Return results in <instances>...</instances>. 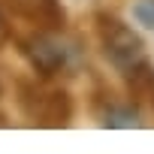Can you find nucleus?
<instances>
[{"instance_id": "1", "label": "nucleus", "mask_w": 154, "mask_h": 154, "mask_svg": "<svg viewBox=\"0 0 154 154\" xmlns=\"http://www.w3.org/2000/svg\"><path fill=\"white\" fill-rule=\"evenodd\" d=\"M18 48L30 63V69L45 82L57 75H72L85 60L82 45L63 36V30H33L30 36L18 39Z\"/></svg>"}, {"instance_id": "2", "label": "nucleus", "mask_w": 154, "mask_h": 154, "mask_svg": "<svg viewBox=\"0 0 154 154\" xmlns=\"http://www.w3.org/2000/svg\"><path fill=\"white\" fill-rule=\"evenodd\" d=\"M18 109L30 124L39 127H66L72 121V100L63 88H45L36 79H21L18 85Z\"/></svg>"}, {"instance_id": "7", "label": "nucleus", "mask_w": 154, "mask_h": 154, "mask_svg": "<svg viewBox=\"0 0 154 154\" xmlns=\"http://www.w3.org/2000/svg\"><path fill=\"white\" fill-rule=\"evenodd\" d=\"M6 39H9V24H6V15H3V9H0V48L6 45Z\"/></svg>"}, {"instance_id": "4", "label": "nucleus", "mask_w": 154, "mask_h": 154, "mask_svg": "<svg viewBox=\"0 0 154 154\" xmlns=\"http://www.w3.org/2000/svg\"><path fill=\"white\" fill-rule=\"evenodd\" d=\"M3 6L15 18L27 21L33 30H63L66 24L60 0H3Z\"/></svg>"}, {"instance_id": "3", "label": "nucleus", "mask_w": 154, "mask_h": 154, "mask_svg": "<svg viewBox=\"0 0 154 154\" xmlns=\"http://www.w3.org/2000/svg\"><path fill=\"white\" fill-rule=\"evenodd\" d=\"M94 30H97L103 57L118 72H127L130 66H136L139 60H145V42H142V36L130 24H124L118 15L97 12L94 15Z\"/></svg>"}, {"instance_id": "5", "label": "nucleus", "mask_w": 154, "mask_h": 154, "mask_svg": "<svg viewBox=\"0 0 154 154\" xmlns=\"http://www.w3.org/2000/svg\"><path fill=\"white\" fill-rule=\"evenodd\" d=\"M100 124L103 127H139V112L133 106H121V103H106L100 112Z\"/></svg>"}, {"instance_id": "6", "label": "nucleus", "mask_w": 154, "mask_h": 154, "mask_svg": "<svg viewBox=\"0 0 154 154\" xmlns=\"http://www.w3.org/2000/svg\"><path fill=\"white\" fill-rule=\"evenodd\" d=\"M133 18L142 27L154 30V0H136V3H133Z\"/></svg>"}]
</instances>
